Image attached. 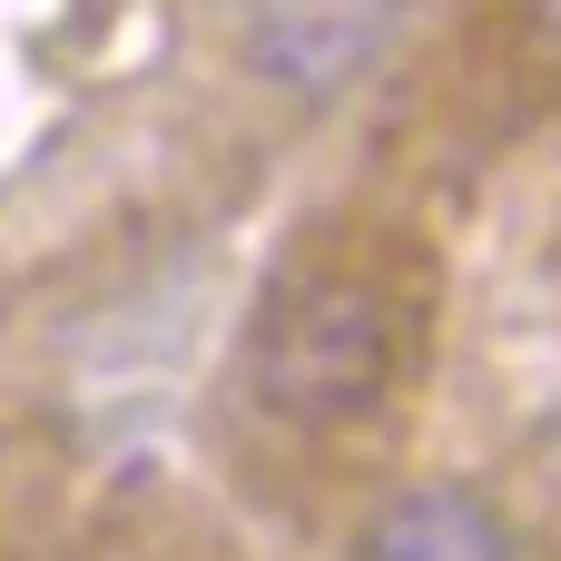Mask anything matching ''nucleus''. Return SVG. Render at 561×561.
<instances>
[{"label":"nucleus","mask_w":561,"mask_h":561,"mask_svg":"<svg viewBox=\"0 0 561 561\" xmlns=\"http://www.w3.org/2000/svg\"><path fill=\"white\" fill-rule=\"evenodd\" d=\"M247 375H256V404L286 424H355L394 375V316L365 276H296L256 316Z\"/></svg>","instance_id":"f257e3e1"},{"label":"nucleus","mask_w":561,"mask_h":561,"mask_svg":"<svg viewBox=\"0 0 561 561\" xmlns=\"http://www.w3.org/2000/svg\"><path fill=\"white\" fill-rule=\"evenodd\" d=\"M404 0H247V59L286 99H335L394 30Z\"/></svg>","instance_id":"f03ea898"},{"label":"nucleus","mask_w":561,"mask_h":561,"mask_svg":"<svg viewBox=\"0 0 561 561\" xmlns=\"http://www.w3.org/2000/svg\"><path fill=\"white\" fill-rule=\"evenodd\" d=\"M355 561H523V552H513L503 513H483L473 493L414 483V493H385V503H375Z\"/></svg>","instance_id":"7ed1b4c3"},{"label":"nucleus","mask_w":561,"mask_h":561,"mask_svg":"<svg viewBox=\"0 0 561 561\" xmlns=\"http://www.w3.org/2000/svg\"><path fill=\"white\" fill-rule=\"evenodd\" d=\"M523 20H533V30H542V39L561 49V0H523Z\"/></svg>","instance_id":"20e7f679"}]
</instances>
